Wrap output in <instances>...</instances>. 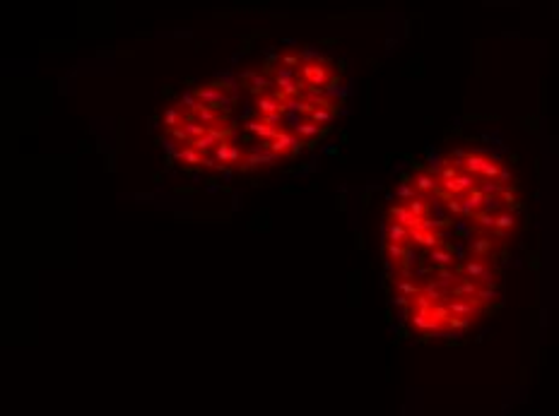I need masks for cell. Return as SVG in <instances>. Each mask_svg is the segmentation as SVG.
<instances>
[{"mask_svg": "<svg viewBox=\"0 0 559 416\" xmlns=\"http://www.w3.org/2000/svg\"><path fill=\"white\" fill-rule=\"evenodd\" d=\"M448 313L456 315V318H472V315H480L482 308L477 301H463V298H456V301H448L446 303Z\"/></svg>", "mask_w": 559, "mask_h": 416, "instance_id": "1", "label": "cell"}, {"mask_svg": "<svg viewBox=\"0 0 559 416\" xmlns=\"http://www.w3.org/2000/svg\"><path fill=\"white\" fill-rule=\"evenodd\" d=\"M482 205H485V195L475 188V190H470L466 198L461 200V207H463V212H461V214H463L466 219L467 217H477V214L482 212Z\"/></svg>", "mask_w": 559, "mask_h": 416, "instance_id": "2", "label": "cell"}, {"mask_svg": "<svg viewBox=\"0 0 559 416\" xmlns=\"http://www.w3.org/2000/svg\"><path fill=\"white\" fill-rule=\"evenodd\" d=\"M195 96H198V101L203 104V106H212V109H217V104L222 101L224 91L222 87L215 82V84H205V87H198L195 89Z\"/></svg>", "mask_w": 559, "mask_h": 416, "instance_id": "3", "label": "cell"}, {"mask_svg": "<svg viewBox=\"0 0 559 416\" xmlns=\"http://www.w3.org/2000/svg\"><path fill=\"white\" fill-rule=\"evenodd\" d=\"M299 140H301V137H299L297 132H287V130H280V135L275 137V140H273V142H270V149H273L275 154H280V157H282L284 152L294 149V145H297Z\"/></svg>", "mask_w": 559, "mask_h": 416, "instance_id": "4", "label": "cell"}, {"mask_svg": "<svg viewBox=\"0 0 559 416\" xmlns=\"http://www.w3.org/2000/svg\"><path fill=\"white\" fill-rule=\"evenodd\" d=\"M243 127L248 130V132H256L258 137H261L263 142H273L275 137L280 135V130L278 127H270V125H265L263 121H256V118H251V121H246L243 123Z\"/></svg>", "mask_w": 559, "mask_h": 416, "instance_id": "5", "label": "cell"}, {"mask_svg": "<svg viewBox=\"0 0 559 416\" xmlns=\"http://www.w3.org/2000/svg\"><path fill=\"white\" fill-rule=\"evenodd\" d=\"M412 325L424 332H441V323L431 318V313H422V310H412Z\"/></svg>", "mask_w": 559, "mask_h": 416, "instance_id": "6", "label": "cell"}, {"mask_svg": "<svg viewBox=\"0 0 559 416\" xmlns=\"http://www.w3.org/2000/svg\"><path fill=\"white\" fill-rule=\"evenodd\" d=\"M256 109H258V118L268 116V113H284V106H282L280 101H275L270 94L256 96Z\"/></svg>", "mask_w": 559, "mask_h": 416, "instance_id": "7", "label": "cell"}, {"mask_svg": "<svg viewBox=\"0 0 559 416\" xmlns=\"http://www.w3.org/2000/svg\"><path fill=\"white\" fill-rule=\"evenodd\" d=\"M477 291H480V287H477L472 279H463V282H458V284L451 289V293H453L456 298H463V301H475V298H477Z\"/></svg>", "mask_w": 559, "mask_h": 416, "instance_id": "8", "label": "cell"}, {"mask_svg": "<svg viewBox=\"0 0 559 416\" xmlns=\"http://www.w3.org/2000/svg\"><path fill=\"white\" fill-rule=\"evenodd\" d=\"M193 118H195L198 123H203L205 127H215V125H220V123H224V116H220L217 109H212V106H203Z\"/></svg>", "mask_w": 559, "mask_h": 416, "instance_id": "9", "label": "cell"}, {"mask_svg": "<svg viewBox=\"0 0 559 416\" xmlns=\"http://www.w3.org/2000/svg\"><path fill=\"white\" fill-rule=\"evenodd\" d=\"M188 118V113H184V111H179L176 106H167L164 109V116H162V121H164V125L169 127V130H174V127H179V125H184Z\"/></svg>", "mask_w": 559, "mask_h": 416, "instance_id": "10", "label": "cell"}, {"mask_svg": "<svg viewBox=\"0 0 559 416\" xmlns=\"http://www.w3.org/2000/svg\"><path fill=\"white\" fill-rule=\"evenodd\" d=\"M174 162H184L188 166H200L203 164V154L193 147H181L176 154H174Z\"/></svg>", "mask_w": 559, "mask_h": 416, "instance_id": "11", "label": "cell"}, {"mask_svg": "<svg viewBox=\"0 0 559 416\" xmlns=\"http://www.w3.org/2000/svg\"><path fill=\"white\" fill-rule=\"evenodd\" d=\"M314 111H316V109H314V106H311V104H309V101H306L304 96H297V99H287V101H284V113H299V116L309 113V116H311Z\"/></svg>", "mask_w": 559, "mask_h": 416, "instance_id": "12", "label": "cell"}, {"mask_svg": "<svg viewBox=\"0 0 559 416\" xmlns=\"http://www.w3.org/2000/svg\"><path fill=\"white\" fill-rule=\"evenodd\" d=\"M487 162H489V159H485L480 152H470V154H467V159H466V171H467V173H472V176H475V173H480V176H482Z\"/></svg>", "mask_w": 559, "mask_h": 416, "instance_id": "13", "label": "cell"}, {"mask_svg": "<svg viewBox=\"0 0 559 416\" xmlns=\"http://www.w3.org/2000/svg\"><path fill=\"white\" fill-rule=\"evenodd\" d=\"M439 185L441 183H436V176H431V173H417L415 176V188L419 193H434Z\"/></svg>", "mask_w": 559, "mask_h": 416, "instance_id": "14", "label": "cell"}, {"mask_svg": "<svg viewBox=\"0 0 559 416\" xmlns=\"http://www.w3.org/2000/svg\"><path fill=\"white\" fill-rule=\"evenodd\" d=\"M386 234H388V241H391V243H400V246H405V243L410 241V229H405L403 224H395V221L388 226V231H386Z\"/></svg>", "mask_w": 559, "mask_h": 416, "instance_id": "15", "label": "cell"}, {"mask_svg": "<svg viewBox=\"0 0 559 416\" xmlns=\"http://www.w3.org/2000/svg\"><path fill=\"white\" fill-rule=\"evenodd\" d=\"M179 106H184V109L188 111V116H195L198 111L203 109V104L198 101L195 91H188V89H184V94H181V101H179Z\"/></svg>", "mask_w": 559, "mask_h": 416, "instance_id": "16", "label": "cell"}, {"mask_svg": "<svg viewBox=\"0 0 559 416\" xmlns=\"http://www.w3.org/2000/svg\"><path fill=\"white\" fill-rule=\"evenodd\" d=\"M456 282H458V274H456V272H451L448 267H439V270H436V284L446 291V293H448V289H453Z\"/></svg>", "mask_w": 559, "mask_h": 416, "instance_id": "17", "label": "cell"}, {"mask_svg": "<svg viewBox=\"0 0 559 416\" xmlns=\"http://www.w3.org/2000/svg\"><path fill=\"white\" fill-rule=\"evenodd\" d=\"M429 260H431V265H436V267H448V265H453V253L446 250V248H434V250L429 253Z\"/></svg>", "mask_w": 559, "mask_h": 416, "instance_id": "18", "label": "cell"}, {"mask_svg": "<svg viewBox=\"0 0 559 416\" xmlns=\"http://www.w3.org/2000/svg\"><path fill=\"white\" fill-rule=\"evenodd\" d=\"M181 127H184V130L188 132L190 142H193V140H200V137H205V135H207V127L203 125V123H198V121H195L193 116H190V118H188V121H186V123H184Z\"/></svg>", "mask_w": 559, "mask_h": 416, "instance_id": "19", "label": "cell"}, {"mask_svg": "<svg viewBox=\"0 0 559 416\" xmlns=\"http://www.w3.org/2000/svg\"><path fill=\"white\" fill-rule=\"evenodd\" d=\"M299 58H301V65H323V53L316 46H306Z\"/></svg>", "mask_w": 559, "mask_h": 416, "instance_id": "20", "label": "cell"}, {"mask_svg": "<svg viewBox=\"0 0 559 416\" xmlns=\"http://www.w3.org/2000/svg\"><path fill=\"white\" fill-rule=\"evenodd\" d=\"M463 270H466L467 279H472V282H475V279H482V277H485V272L489 270V267H487L485 262H480V260H470V262H466V267H463Z\"/></svg>", "mask_w": 559, "mask_h": 416, "instance_id": "21", "label": "cell"}, {"mask_svg": "<svg viewBox=\"0 0 559 416\" xmlns=\"http://www.w3.org/2000/svg\"><path fill=\"white\" fill-rule=\"evenodd\" d=\"M422 293L427 296L431 303H436V301H441V298L446 296V291H444L441 287H439V284H436V279H429L427 284L422 287Z\"/></svg>", "mask_w": 559, "mask_h": 416, "instance_id": "22", "label": "cell"}, {"mask_svg": "<svg viewBox=\"0 0 559 416\" xmlns=\"http://www.w3.org/2000/svg\"><path fill=\"white\" fill-rule=\"evenodd\" d=\"M427 166H429V173H431V176H436V173H441V171H444L446 162H444V157H441L439 152L429 149V152H427Z\"/></svg>", "mask_w": 559, "mask_h": 416, "instance_id": "23", "label": "cell"}, {"mask_svg": "<svg viewBox=\"0 0 559 416\" xmlns=\"http://www.w3.org/2000/svg\"><path fill=\"white\" fill-rule=\"evenodd\" d=\"M323 94H326V99L330 101V99H345V96L350 94V89H347V87H342L337 80H330V82H328V87L323 89Z\"/></svg>", "mask_w": 559, "mask_h": 416, "instance_id": "24", "label": "cell"}, {"mask_svg": "<svg viewBox=\"0 0 559 416\" xmlns=\"http://www.w3.org/2000/svg\"><path fill=\"white\" fill-rule=\"evenodd\" d=\"M477 190H480L485 198H494V195H502L504 185L499 181H482L480 185H477Z\"/></svg>", "mask_w": 559, "mask_h": 416, "instance_id": "25", "label": "cell"}, {"mask_svg": "<svg viewBox=\"0 0 559 416\" xmlns=\"http://www.w3.org/2000/svg\"><path fill=\"white\" fill-rule=\"evenodd\" d=\"M395 289L400 291L403 296H410V298H415V296L422 293V289H419L417 284H412L410 279H398V282H395Z\"/></svg>", "mask_w": 559, "mask_h": 416, "instance_id": "26", "label": "cell"}, {"mask_svg": "<svg viewBox=\"0 0 559 416\" xmlns=\"http://www.w3.org/2000/svg\"><path fill=\"white\" fill-rule=\"evenodd\" d=\"M268 87H275V82H273L270 77H265V75H256V77L251 80V91H253V94H258V96H261Z\"/></svg>", "mask_w": 559, "mask_h": 416, "instance_id": "27", "label": "cell"}, {"mask_svg": "<svg viewBox=\"0 0 559 416\" xmlns=\"http://www.w3.org/2000/svg\"><path fill=\"white\" fill-rule=\"evenodd\" d=\"M408 209H410L415 217H419V219H427V209H429V205H427V200L424 198H417L410 200V205H408Z\"/></svg>", "mask_w": 559, "mask_h": 416, "instance_id": "28", "label": "cell"}, {"mask_svg": "<svg viewBox=\"0 0 559 416\" xmlns=\"http://www.w3.org/2000/svg\"><path fill=\"white\" fill-rule=\"evenodd\" d=\"M467 248H470L475 255H485V253H489V248H492V241H489V238H470V241H467Z\"/></svg>", "mask_w": 559, "mask_h": 416, "instance_id": "29", "label": "cell"}, {"mask_svg": "<svg viewBox=\"0 0 559 416\" xmlns=\"http://www.w3.org/2000/svg\"><path fill=\"white\" fill-rule=\"evenodd\" d=\"M333 118H335V113L330 109H316L311 113V123H316V125H328V123H333Z\"/></svg>", "mask_w": 559, "mask_h": 416, "instance_id": "30", "label": "cell"}, {"mask_svg": "<svg viewBox=\"0 0 559 416\" xmlns=\"http://www.w3.org/2000/svg\"><path fill=\"white\" fill-rule=\"evenodd\" d=\"M502 298V293L494 289V287H485V289L477 291V298L475 301H480V303H494V301H499Z\"/></svg>", "mask_w": 559, "mask_h": 416, "instance_id": "31", "label": "cell"}, {"mask_svg": "<svg viewBox=\"0 0 559 416\" xmlns=\"http://www.w3.org/2000/svg\"><path fill=\"white\" fill-rule=\"evenodd\" d=\"M294 132H297L301 140H311V137H318V135H321V127H318L316 123H304V125H299Z\"/></svg>", "mask_w": 559, "mask_h": 416, "instance_id": "32", "label": "cell"}, {"mask_svg": "<svg viewBox=\"0 0 559 416\" xmlns=\"http://www.w3.org/2000/svg\"><path fill=\"white\" fill-rule=\"evenodd\" d=\"M429 313H431V318H434V320H439V323H441V325H446L448 320H451V313H448L446 303H444V306H439V303H434V306H431V310H429Z\"/></svg>", "mask_w": 559, "mask_h": 416, "instance_id": "33", "label": "cell"}, {"mask_svg": "<svg viewBox=\"0 0 559 416\" xmlns=\"http://www.w3.org/2000/svg\"><path fill=\"white\" fill-rule=\"evenodd\" d=\"M273 73H275V82H280V80H289V82L299 80L297 70H292V68H284V65H278V68H273Z\"/></svg>", "mask_w": 559, "mask_h": 416, "instance_id": "34", "label": "cell"}, {"mask_svg": "<svg viewBox=\"0 0 559 416\" xmlns=\"http://www.w3.org/2000/svg\"><path fill=\"white\" fill-rule=\"evenodd\" d=\"M513 224H516V214H513V212H502V214H497V229H499V231L511 229Z\"/></svg>", "mask_w": 559, "mask_h": 416, "instance_id": "35", "label": "cell"}, {"mask_svg": "<svg viewBox=\"0 0 559 416\" xmlns=\"http://www.w3.org/2000/svg\"><path fill=\"white\" fill-rule=\"evenodd\" d=\"M415 190H417V188H412V185H410L408 181H403L400 185H398V190H395V198L408 200V202H410V200L417 198V195H415Z\"/></svg>", "mask_w": 559, "mask_h": 416, "instance_id": "36", "label": "cell"}, {"mask_svg": "<svg viewBox=\"0 0 559 416\" xmlns=\"http://www.w3.org/2000/svg\"><path fill=\"white\" fill-rule=\"evenodd\" d=\"M229 145L232 142H222V145L215 147V159L220 166H229Z\"/></svg>", "mask_w": 559, "mask_h": 416, "instance_id": "37", "label": "cell"}, {"mask_svg": "<svg viewBox=\"0 0 559 416\" xmlns=\"http://www.w3.org/2000/svg\"><path fill=\"white\" fill-rule=\"evenodd\" d=\"M157 142H159V147H162V149L167 152V154L171 157V159H174V154H176V152L181 149V147H179V142H176L174 137H159Z\"/></svg>", "mask_w": 559, "mask_h": 416, "instance_id": "38", "label": "cell"}, {"mask_svg": "<svg viewBox=\"0 0 559 416\" xmlns=\"http://www.w3.org/2000/svg\"><path fill=\"white\" fill-rule=\"evenodd\" d=\"M475 221L482 226V229H497V214H489V212H480Z\"/></svg>", "mask_w": 559, "mask_h": 416, "instance_id": "39", "label": "cell"}, {"mask_svg": "<svg viewBox=\"0 0 559 416\" xmlns=\"http://www.w3.org/2000/svg\"><path fill=\"white\" fill-rule=\"evenodd\" d=\"M190 147H193V149H198L200 154H205L207 149H212V147H217V145H215V140H212L210 135H205V137H200V140H193Z\"/></svg>", "mask_w": 559, "mask_h": 416, "instance_id": "40", "label": "cell"}, {"mask_svg": "<svg viewBox=\"0 0 559 416\" xmlns=\"http://www.w3.org/2000/svg\"><path fill=\"white\" fill-rule=\"evenodd\" d=\"M405 248L408 246H400V243H388V257L391 260H395V262H403V257H405Z\"/></svg>", "mask_w": 559, "mask_h": 416, "instance_id": "41", "label": "cell"}, {"mask_svg": "<svg viewBox=\"0 0 559 416\" xmlns=\"http://www.w3.org/2000/svg\"><path fill=\"white\" fill-rule=\"evenodd\" d=\"M417 262H419V255H417V250L408 246V248H405V257H403V265H405L403 270H410L412 272V267H415Z\"/></svg>", "mask_w": 559, "mask_h": 416, "instance_id": "42", "label": "cell"}, {"mask_svg": "<svg viewBox=\"0 0 559 416\" xmlns=\"http://www.w3.org/2000/svg\"><path fill=\"white\" fill-rule=\"evenodd\" d=\"M232 130H227V127H207V135L215 140V145H222L227 142V135H229Z\"/></svg>", "mask_w": 559, "mask_h": 416, "instance_id": "43", "label": "cell"}, {"mask_svg": "<svg viewBox=\"0 0 559 416\" xmlns=\"http://www.w3.org/2000/svg\"><path fill=\"white\" fill-rule=\"evenodd\" d=\"M431 301H429L424 293H419V296H415V301H412V310H422V313H429L431 310Z\"/></svg>", "mask_w": 559, "mask_h": 416, "instance_id": "44", "label": "cell"}, {"mask_svg": "<svg viewBox=\"0 0 559 416\" xmlns=\"http://www.w3.org/2000/svg\"><path fill=\"white\" fill-rule=\"evenodd\" d=\"M504 202L499 195H494V198H485V205H482V212H489V214H494L499 207H502Z\"/></svg>", "mask_w": 559, "mask_h": 416, "instance_id": "45", "label": "cell"}, {"mask_svg": "<svg viewBox=\"0 0 559 416\" xmlns=\"http://www.w3.org/2000/svg\"><path fill=\"white\" fill-rule=\"evenodd\" d=\"M446 325L451 327V330H461V332H463V330L470 327V318H456V315H451V320H448Z\"/></svg>", "mask_w": 559, "mask_h": 416, "instance_id": "46", "label": "cell"}, {"mask_svg": "<svg viewBox=\"0 0 559 416\" xmlns=\"http://www.w3.org/2000/svg\"><path fill=\"white\" fill-rule=\"evenodd\" d=\"M439 178H441V183H448V181H453V178H458V168H456L453 164H446L444 171L439 173Z\"/></svg>", "mask_w": 559, "mask_h": 416, "instance_id": "47", "label": "cell"}, {"mask_svg": "<svg viewBox=\"0 0 559 416\" xmlns=\"http://www.w3.org/2000/svg\"><path fill=\"white\" fill-rule=\"evenodd\" d=\"M265 125H270V127H278L280 123H284V113H268V116H263L261 118Z\"/></svg>", "mask_w": 559, "mask_h": 416, "instance_id": "48", "label": "cell"}, {"mask_svg": "<svg viewBox=\"0 0 559 416\" xmlns=\"http://www.w3.org/2000/svg\"><path fill=\"white\" fill-rule=\"evenodd\" d=\"M284 123H287V125L292 127V130H297V127H299V125H304L306 121H304V118H301L299 113H284Z\"/></svg>", "mask_w": 559, "mask_h": 416, "instance_id": "49", "label": "cell"}, {"mask_svg": "<svg viewBox=\"0 0 559 416\" xmlns=\"http://www.w3.org/2000/svg\"><path fill=\"white\" fill-rule=\"evenodd\" d=\"M171 137H174L179 145H190V137H188V132L184 130V127H174V130H171Z\"/></svg>", "mask_w": 559, "mask_h": 416, "instance_id": "50", "label": "cell"}, {"mask_svg": "<svg viewBox=\"0 0 559 416\" xmlns=\"http://www.w3.org/2000/svg\"><path fill=\"white\" fill-rule=\"evenodd\" d=\"M446 212H448V214H461V212H463L461 200H458V198H448L446 200Z\"/></svg>", "mask_w": 559, "mask_h": 416, "instance_id": "51", "label": "cell"}, {"mask_svg": "<svg viewBox=\"0 0 559 416\" xmlns=\"http://www.w3.org/2000/svg\"><path fill=\"white\" fill-rule=\"evenodd\" d=\"M282 65L284 68H292V70H297V65H301V58L299 55H282Z\"/></svg>", "mask_w": 559, "mask_h": 416, "instance_id": "52", "label": "cell"}, {"mask_svg": "<svg viewBox=\"0 0 559 416\" xmlns=\"http://www.w3.org/2000/svg\"><path fill=\"white\" fill-rule=\"evenodd\" d=\"M391 306H395V308H408V306H412V301H410V296H403V293H398L395 298H391Z\"/></svg>", "mask_w": 559, "mask_h": 416, "instance_id": "53", "label": "cell"}, {"mask_svg": "<svg viewBox=\"0 0 559 416\" xmlns=\"http://www.w3.org/2000/svg\"><path fill=\"white\" fill-rule=\"evenodd\" d=\"M502 202H506V205H516V193L511 190V188H504L502 190Z\"/></svg>", "mask_w": 559, "mask_h": 416, "instance_id": "54", "label": "cell"}, {"mask_svg": "<svg viewBox=\"0 0 559 416\" xmlns=\"http://www.w3.org/2000/svg\"><path fill=\"white\" fill-rule=\"evenodd\" d=\"M241 159V152H239V147L236 145H229V166H234V164Z\"/></svg>", "mask_w": 559, "mask_h": 416, "instance_id": "55", "label": "cell"}, {"mask_svg": "<svg viewBox=\"0 0 559 416\" xmlns=\"http://www.w3.org/2000/svg\"><path fill=\"white\" fill-rule=\"evenodd\" d=\"M511 178H513V176H511V171H509L506 166H502V171H499V178H497V181H499L504 188H506V185L511 183Z\"/></svg>", "mask_w": 559, "mask_h": 416, "instance_id": "56", "label": "cell"}, {"mask_svg": "<svg viewBox=\"0 0 559 416\" xmlns=\"http://www.w3.org/2000/svg\"><path fill=\"white\" fill-rule=\"evenodd\" d=\"M410 241H415L417 246H422L424 243V231L422 229H410Z\"/></svg>", "mask_w": 559, "mask_h": 416, "instance_id": "57", "label": "cell"}, {"mask_svg": "<svg viewBox=\"0 0 559 416\" xmlns=\"http://www.w3.org/2000/svg\"><path fill=\"white\" fill-rule=\"evenodd\" d=\"M480 282H482V284H487V287H494V282H497V279H494V272H492V270H487V272H485V277H482Z\"/></svg>", "mask_w": 559, "mask_h": 416, "instance_id": "58", "label": "cell"}, {"mask_svg": "<svg viewBox=\"0 0 559 416\" xmlns=\"http://www.w3.org/2000/svg\"><path fill=\"white\" fill-rule=\"evenodd\" d=\"M427 274H429V267H415V270H412V277H415V279L427 277Z\"/></svg>", "mask_w": 559, "mask_h": 416, "instance_id": "59", "label": "cell"}, {"mask_svg": "<svg viewBox=\"0 0 559 416\" xmlns=\"http://www.w3.org/2000/svg\"><path fill=\"white\" fill-rule=\"evenodd\" d=\"M408 318H410V315H408V310H405V308H400V310H398V320H400V323H408Z\"/></svg>", "mask_w": 559, "mask_h": 416, "instance_id": "60", "label": "cell"}, {"mask_svg": "<svg viewBox=\"0 0 559 416\" xmlns=\"http://www.w3.org/2000/svg\"><path fill=\"white\" fill-rule=\"evenodd\" d=\"M220 173H222V181H224V183H229V181H232V168H222Z\"/></svg>", "mask_w": 559, "mask_h": 416, "instance_id": "61", "label": "cell"}, {"mask_svg": "<svg viewBox=\"0 0 559 416\" xmlns=\"http://www.w3.org/2000/svg\"><path fill=\"white\" fill-rule=\"evenodd\" d=\"M453 250H456V257H458V260H463V255H466V248H463L461 243H458V246H456Z\"/></svg>", "mask_w": 559, "mask_h": 416, "instance_id": "62", "label": "cell"}, {"mask_svg": "<svg viewBox=\"0 0 559 416\" xmlns=\"http://www.w3.org/2000/svg\"><path fill=\"white\" fill-rule=\"evenodd\" d=\"M337 152V147L335 145H328V147H323V154H335Z\"/></svg>", "mask_w": 559, "mask_h": 416, "instance_id": "63", "label": "cell"}, {"mask_svg": "<svg viewBox=\"0 0 559 416\" xmlns=\"http://www.w3.org/2000/svg\"><path fill=\"white\" fill-rule=\"evenodd\" d=\"M284 43H287V46H297L299 41H297V39H284Z\"/></svg>", "mask_w": 559, "mask_h": 416, "instance_id": "64", "label": "cell"}]
</instances>
